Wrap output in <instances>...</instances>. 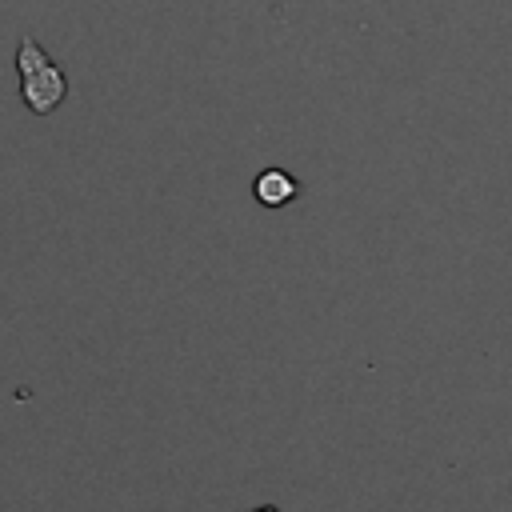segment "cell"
Returning a JSON list of instances; mask_svg holds the SVG:
<instances>
[{
  "mask_svg": "<svg viewBox=\"0 0 512 512\" xmlns=\"http://www.w3.org/2000/svg\"><path fill=\"white\" fill-rule=\"evenodd\" d=\"M16 72H20V100L32 116H52L64 104L68 76L32 36H20L16 44Z\"/></svg>",
  "mask_w": 512,
  "mask_h": 512,
  "instance_id": "6da1fadb",
  "label": "cell"
},
{
  "mask_svg": "<svg viewBox=\"0 0 512 512\" xmlns=\"http://www.w3.org/2000/svg\"><path fill=\"white\" fill-rule=\"evenodd\" d=\"M300 184L296 176H288L284 168H264L256 180H252V196L264 204V208H284L288 200H296Z\"/></svg>",
  "mask_w": 512,
  "mask_h": 512,
  "instance_id": "7a4b0ae2",
  "label": "cell"
}]
</instances>
